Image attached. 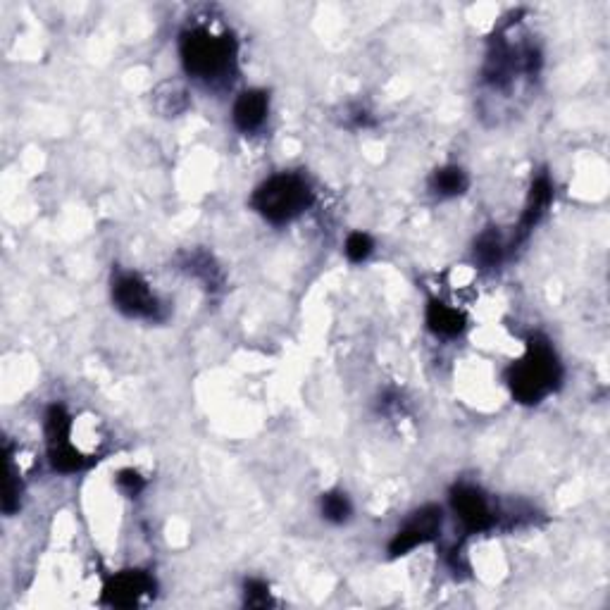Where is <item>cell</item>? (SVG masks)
I'll list each match as a JSON object with an SVG mask.
<instances>
[{
    "label": "cell",
    "instance_id": "11",
    "mask_svg": "<svg viewBox=\"0 0 610 610\" xmlns=\"http://www.w3.org/2000/svg\"><path fill=\"white\" fill-rule=\"evenodd\" d=\"M470 186V177L463 167L458 165H446L439 167L437 172L429 179V189L434 191L439 198H456L463 196Z\"/></svg>",
    "mask_w": 610,
    "mask_h": 610
},
{
    "label": "cell",
    "instance_id": "9",
    "mask_svg": "<svg viewBox=\"0 0 610 610\" xmlns=\"http://www.w3.org/2000/svg\"><path fill=\"white\" fill-rule=\"evenodd\" d=\"M551 203H553L551 179L546 177V174H539V177L534 179L532 189H529L525 210H522V217H520L518 232H515L513 244H520V241H525L527 236L532 234V229L537 227L541 220H544L546 213H549Z\"/></svg>",
    "mask_w": 610,
    "mask_h": 610
},
{
    "label": "cell",
    "instance_id": "4",
    "mask_svg": "<svg viewBox=\"0 0 610 610\" xmlns=\"http://www.w3.org/2000/svg\"><path fill=\"white\" fill-rule=\"evenodd\" d=\"M112 303L132 320H163V303L153 294L151 284L136 272H120L112 279Z\"/></svg>",
    "mask_w": 610,
    "mask_h": 610
},
{
    "label": "cell",
    "instance_id": "13",
    "mask_svg": "<svg viewBox=\"0 0 610 610\" xmlns=\"http://www.w3.org/2000/svg\"><path fill=\"white\" fill-rule=\"evenodd\" d=\"M503 255H506V244H503L501 234L496 229H487L484 234H479V239L475 241V258L479 260V265H501Z\"/></svg>",
    "mask_w": 610,
    "mask_h": 610
},
{
    "label": "cell",
    "instance_id": "16",
    "mask_svg": "<svg viewBox=\"0 0 610 610\" xmlns=\"http://www.w3.org/2000/svg\"><path fill=\"white\" fill-rule=\"evenodd\" d=\"M344 253L351 263H365V260L375 253V239L365 232L348 234V239L344 244Z\"/></svg>",
    "mask_w": 610,
    "mask_h": 610
},
{
    "label": "cell",
    "instance_id": "1",
    "mask_svg": "<svg viewBox=\"0 0 610 610\" xmlns=\"http://www.w3.org/2000/svg\"><path fill=\"white\" fill-rule=\"evenodd\" d=\"M182 65L189 77L205 84H222L236 72V41L232 34L196 27L182 34L179 41Z\"/></svg>",
    "mask_w": 610,
    "mask_h": 610
},
{
    "label": "cell",
    "instance_id": "17",
    "mask_svg": "<svg viewBox=\"0 0 610 610\" xmlns=\"http://www.w3.org/2000/svg\"><path fill=\"white\" fill-rule=\"evenodd\" d=\"M244 603L248 608H270L272 603V591H270V584H267L265 580H255V577H251V580H246L244 584Z\"/></svg>",
    "mask_w": 610,
    "mask_h": 610
},
{
    "label": "cell",
    "instance_id": "12",
    "mask_svg": "<svg viewBox=\"0 0 610 610\" xmlns=\"http://www.w3.org/2000/svg\"><path fill=\"white\" fill-rule=\"evenodd\" d=\"M320 513L329 525H346L353 515V503L344 491H327L320 496Z\"/></svg>",
    "mask_w": 610,
    "mask_h": 610
},
{
    "label": "cell",
    "instance_id": "3",
    "mask_svg": "<svg viewBox=\"0 0 610 610\" xmlns=\"http://www.w3.org/2000/svg\"><path fill=\"white\" fill-rule=\"evenodd\" d=\"M308 179L296 172H279L265 179L251 196V208L270 224H289L313 205Z\"/></svg>",
    "mask_w": 610,
    "mask_h": 610
},
{
    "label": "cell",
    "instance_id": "5",
    "mask_svg": "<svg viewBox=\"0 0 610 610\" xmlns=\"http://www.w3.org/2000/svg\"><path fill=\"white\" fill-rule=\"evenodd\" d=\"M451 508L456 513L460 527L465 529V534L489 532L499 522V513H496L494 503L475 484H456L451 489Z\"/></svg>",
    "mask_w": 610,
    "mask_h": 610
},
{
    "label": "cell",
    "instance_id": "8",
    "mask_svg": "<svg viewBox=\"0 0 610 610\" xmlns=\"http://www.w3.org/2000/svg\"><path fill=\"white\" fill-rule=\"evenodd\" d=\"M270 115V96L263 89H248L239 93L232 108V122L241 134H253L263 127Z\"/></svg>",
    "mask_w": 610,
    "mask_h": 610
},
{
    "label": "cell",
    "instance_id": "2",
    "mask_svg": "<svg viewBox=\"0 0 610 610\" xmlns=\"http://www.w3.org/2000/svg\"><path fill=\"white\" fill-rule=\"evenodd\" d=\"M563 379V367L549 341L532 339L525 356L508 370V387L515 401L534 406L558 389Z\"/></svg>",
    "mask_w": 610,
    "mask_h": 610
},
{
    "label": "cell",
    "instance_id": "10",
    "mask_svg": "<svg viewBox=\"0 0 610 610\" xmlns=\"http://www.w3.org/2000/svg\"><path fill=\"white\" fill-rule=\"evenodd\" d=\"M425 317H427V327L437 336H444V339H453V336L463 334L465 322H468L458 308L439 301V298H432V301H429Z\"/></svg>",
    "mask_w": 610,
    "mask_h": 610
},
{
    "label": "cell",
    "instance_id": "14",
    "mask_svg": "<svg viewBox=\"0 0 610 610\" xmlns=\"http://www.w3.org/2000/svg\"><path fill=\"white\" fill-rule=\"evenodd\" d=\"M186 270H189V275L203 279V282L208 284V289H215V286H220L222 282L220 270H217L215 260L210 258L208 253L189 255V260H186Z\"/></svg>",
    "mask_w": 610,
    "mask_h": 610
},
{
    "label": "cell",
    "instance_id": "6",
    "mask_svg": "<svg viewBox=\"0 0 610 610\" xmlns=\"http://www.w3.org/2000/svg\"><path fill=\"white\" fill-rule=\"evenodd\" d=\"M441 525H444V513H441L439 506H422L420 510H415L410 518L403 522V527L398 529L389 544V556L391 558H401L408 556L410 551H415L417 546L432 544V541L439 539Z\"/></svg>",
    "mask_w": 610,
    "mask_h": 610
},
{
    "label": "cell",
    "instance_id": "15",
    "mask_svg": "<svg viewBox=\"0 0 610 610\" xmlns=\"http://www.w3.org/2000/svg\"><path fill=\"white\" fill-rule=\"evenodd\" d=\"M5 456H8V477H5V496H3V510L8 515L20 510L22 501V482L20 475H17L15 465H12V448H5Z\"/></svg>",
    "mask_w": 610,
    "mask_h": 610
},
{
    "label": "cell",
    "instance_id": "18",
    "mask_svg": "<svg viewBox=\"0 0 610 610\" xmlns=\"http://www.w3.org/2000/svg\"><path fill=\"white\" fill-rule=\"evenodd\" d=\"M117 487H120L122 494H127L129 499L139 496L143 489H146V479H143L136 470H120L115 477Z\"/></svg>",
    "mask_w": 610,
    "mask_h": 610
},
{
    "label": "cell",
    "instance_id": "7",
    "mask_svg": "<svg viewBox=\"0 0 610 610\" xmlns=\"http://www.w3.org/2000/svg\"><path fill=\"white\" fill-rule=\"evenodd\" d=\"M153 591L155 580L146 570H122L105 582L101 601L112 608H132L153 596Z\"/></svg>",
    "mask_w": 610,
    "mask_h": 610
}]
</instances>
